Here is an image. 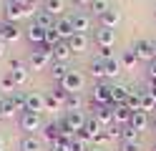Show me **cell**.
Returning a JSON list of instances; mask_svg holds the SVG:
<instances>
[{"instance_id": "d6986e66", "label": "cell", "mask_w": 156, "mask_h": 151, "mask_svg": "<svg viewBox=\"0 0 156 151\" xmlns=\"http://www.w3.org/2000/svg\"><path fill=\"white\" fill-rule=\"evenodd\" d=\"M20 151H43V141L33 134H25L20 138Z\"/></svg>"}, {"instance_id": "60d3db41", "label": "cell", "mask_w": 156, "mask_h": 151, "mask_svg": "<svg viewBox=\"0 0 156 151\" xmlns=\"http://www.w3.org/2000/svg\"><path fill=\"white\" fill-rule=\"evenodd\" d=\"M68 151H88V144H86V141H81V138H73V144H71V149Z\"/></svg>"}, {"instance_id": "6f0895ef", "label": "cell", "mask_w": 156, "mask_h": 151, "mask_svg": "<svg viewBox=\"0 0 156 151\" xmlns=\"http://www.w3.org/2000/svg\"><path fill=\"white\" fill-rule=\"evenodd\" d=\"M154 151H156V144H154Z\"/></svg>"}, {"instance_id": "f5cc1de1", "label": "cell", "mask_w": 156, "mask_h": 151, "mask_svg": "<svg viewBox=\"0 0 156 151\" xmlns=\"http://www.w3.org/2000/svg\"><path fill=\"white\" fill-rule=\"evenodd\" d=\"M51 151H66V149H61V146H51Z\"/></svg>"}, {"instance_id": "83f0119b", "label": "cell", "mask_w": 156, "mask_h": 151, "mask_svg": "<svg viewBox=\"0 0 156 151\" xmlns=\"http://www.w3.org/2000/svg\"><path fill=\"white\" fill-rule=\"evenodd\" d=\"M81 108H83L81 93H68V98H66V111H81Z\"/></svg>"}, {"instance_id": "5b68a950", "label": "cell", "mask_w": 156, "mask_h": 151, "mask_svg": "<svg viewBox=\"0 0 156 151\" xmlns=\"http://www.w3.org/2000/svg\"><path fill=\"white\" fill-rule=\"evenodd\" d=\"M18 124H20V128L28 131V134H33V131H38V128H43V126H45V124H43V118H41V113H33V111H23Z\"/></svg>"}, {"instance_id": "277c9868", "label": "cell", "mask_w": 156, "mask_h": 151, "mask_svg": "<svg viewBox=\"0 0 156 151\" xmlns=\"http://www.w3.org/2000/svg\"><path fill=\"white\" fill-rule=\"evenodd\" d=\"M91 103L108 106V103H111V83H103V81H98V83L91 88Z\"/></svg>"}, {"instance_id": "9c48e42d", "label": "cell", "mask_w": 156, "mask_h": 151, "mask_svg": "<svg viewBox=\"0 0 156 151\" xmlns=\"http://www.w3.org/2000/svg\"><path fill=\"white\" fill-rule=\"evenodd\" d=\"M111 111H113V121L119 126H126V124H131V116H133V111L126 106V103H108Z\"/></svg>"}, {"instance_id": "b9f144b4", "label": "cell", "mask_w": 156, "mask_h": 151, "mask_svg": "<svg viewBox=\"0 0 156 151\" xmlns=\"http://www.w3.org/2000/svg\"><path fill=\"white\" fill-rule=\"evenodd\" d=\"M111 141V136H108V128H103L101 134H96V138H93V144H108Z\"/></svg>"}, {"instance_id": "7402d4cb", "label": "cell", "mask_w": 156, "mask_h": 151, "mask_svg": "<svg viewBox=\"0 0 156 151\" xmlns=\"http://www.w3.org/2000/svg\"><path fill=\"white\" fill-rule=\"evenodd\" d=\"M131 126L136 131H146L151 126V121H149V113L146 111H133V116H131Z\"/></svg>"}, {"instance_id": "1f68e13d", "label": "cell", "mask_w": 156, "mask_h": 151, "mask_svg": "<svg viewBox=\"0 0 156 151\" xmlns=\"http://www.w3.org/2000/svg\"><path fill=\"white\" fill-rule=\"evenodd\" d=\"M121 68H123V66H121V58H116V56H113V58L106 60V76H119V73H121Z\"/></svg>"}, {"instance_id": "30bf717a", "label": "cell", "mask_w": 156, "mask_h": 151, "mask_svg": "<svg viewBox=\"0 0 156 151\" xmlns=\"http://www.w3.org/2000/svg\"><path fill=\"white\" fill-rule=\"evenodd\" d=\"M20 38V28L18 23H10V20H3L0 23V40H5V43H13V40Z\"/></svg>"}, {"instance_id": "9f6ffc18", "label": "cell", "mask_w": 156, "mask_h": 151, "mask_svg": "<svg viewBox=\"0 0 156 151\" xmlns=\"http://www.w3.org/2000/svg\"><path fill=\"white\" fill-rule=\"evenodd\" d=\"M88 151H101V149H88Z\"/></svg>"}, {"instance_id": "c3c4849f", "label": "cell", "mask_w": 156, "mask_h": 151, "mask_svg": "<svg viewBox=\"0 0 156 151\" xmlns=\"http://www.w3.org/2000/svg\"><path fill=\"white\" fill-rule=\"evenodd\" d=\"M15 3H20L23 8H33V0H15Z\"/></svg>"}, {"instance_id": "d6a6232c", "label": "cell", "mask_w": 156, "mask_h": 151, "mask_svg": "<svg viewBox=\"0 0 156 151\" xmlns=\"http://www.w3.org/2000/svg\"><path fill=\"white\" fill-rule=\"evenodd\" d=\"M154 108H156V98L149 93V91H141V111L149 113V111H154Z\"/></svg>"}, {"instance_id": "8992f818", "label": "cell", "mask_w": 156, "mask_h": 151, "mask_svg": "<svg viewBox=\"0 0 156 151\" xmlns=\"http://www.w3.org/2000/svg\"><path fill=\"white\" fill-rule=\"evenodd\" d=\"M83 83H86V78H83L81 70H68V76L61 81V86L68 91V93H81Z\"/></svg>"}, {"instance_id": "7bdbcfd3", "label": "cell", "mask_w": 156, "mask_h": 151, "mask_svg": "<svg viewBox=\"0 0 156 151\" xmlns=\"http://www.w3.org/2000/svg\"><path fill=\"white\" fill-rule=\"evenodd\" d=\"M98 58H103V60L113 58V48H98Z\"/></svg>"}, {"instance_id": "836d02e7", "label": "cell", "mask_w": 156, "mask_h": 151, "mask_svg": "<svg viewBox=\"0 0 156 151\" xmlns=\"http://www.w3.org/2000/svg\"><path fill=\"white\" fill-rule=\"evenodd\" d=\"M139 134H141V131H136L131 124L121 126V141H139Z\"/></svg>"}, {"instance_id": "9a60e30c", "label": "cell", "mask_w": 156, "mask_h": 151, "mask_svg": "<svg viewBox=\"0 0 156 151\" xmlns=\"http://www.w3.org/2000/svg\"><path fill=\"white\" fill-rule=\"evenodd\" d=\"M53 60H61V63H68V58L73 56V50H71V43L68 40H61V43H55L53 45Z\"/></svg>"}, {"instance_id": "db71d44e", "label": "cell", "mask_w": 156, "mask_h": 151, "mask_svg": "<svg viewBox=\"0 0 156 151\" xmlns=\"http://www.w3.org/2000/svg\"><path fill=\"white\" fill-rule=\"evenodd\" d=\"M154 58H156V40H154Z\"/></svg>"}, {"instance_id": "d590c367", "label": "cell", "mask_w": 156, "mask_h": 151, "mask_svg": "<svg viewBox=\"0 0 156 151\" xmlns=\"http://www.w3.org/2000/svg\"><path fill=\"white\" fill-rule=\"evenodd\" d=\"M61 40H63V38L58 35V30H55V28H48V30H45V43H43V45L53 48L55 43H61Z\"/></svg>"}, {"instance_id": "5bb4252c", "label": "cell", "mask_w": 156, "mask_h": 151, "mask_svg": "<svg viewBox=\"0 0 156 151\" xmlns=\"http://www.w3.org/2000/svg\"><path fill=\"white\" fill-rule=\"evenodd\" d=\"M43 136H45V141H48V144L53 146L55 141L63 136V126H61V121H53V124H45V126H43Z\"/></svg>"}, {"instance_id": "4fadbf2b", "label": "cell", "mask_w": 156, "mask_h": 151, "mask_svg": "<svg viewBox=\"0 0 156 151\" xmlns=\"http://www.w3.org/2000/svg\"><path fill=\"white\" fill-rule=\"evenodd\" d=\"M133 50H136V56L141 60H149V63L154 60V40H136Z\"/></svg>"}, {"instance_id": "ee69618b", "label": "cell", "mask_w": 156, "mask_h": 151, "mask_svg": "<svg viewBox=\"0 0 156 151\" xmlns=\"http://www.w3.org/2000/svg\"><path fill=\"white\" fill-rule=\"evenodd\" d=\"M8 63H10V70H15V68H28V66L23 63L20 58H10V60H8Z\"/></svg>"}, {"instance_id": "6da1fadb", "label": "cell", "mask_w": 156, "mask_h": 151, "mask_svg": "<svg viewBox=\"0 0 156 151\" xmlns=\"http://www.w3.org/2000/svg\"><path fill=\"white\" fill-rule=\"evenodd\" d=\"M61 126H63V134H78V131H83L86 126V116L81 111H66V116L61 118Z\"/></svg>"}, {"instance_id": "f6af8a7d", "label": "cell", "mask_w": 156, "mask_h": 151, "mask_svg": "<svg viewBox=\"0 0 156 151\" xmlns=\"http://www.w3.org/2000/svg\"><path fill=\"white\" fill-rule=\"evenodd\" d=\"M149 78H151V81H156V58L149 63Z\"/></svg>"}, {"instance_id": "4316f807", "label": "cell", "mask_w": 156, "mask_h": 151, "mask_svg": "<svg viewBox=\"0 0 156 151\" xmlns=\"http://www.w3.org/2000/svg\"><path fill=\"white\" fill-rule=\"evenodd\" d=\"M10 76L15 81V86H25L28 78H30V68H15V70H10Z\"/></svg>"}, {"instance_id": "3957f363", "label": "cell", "mask_w": 156, "mask_h": 151, "mask_svg": "<svg viewBox=\"0 0 156 151\" xmlns=\"http://www.w3.org/2000/svg\"><path fill=\"white\" fill-rule=\"evenodd\" d=\"M33 13H35L33 8H23L20 3H15V0H5V5H3V15H5V20H10V23H18L20 18L33 15Z\"/></svg>"}, {"instance_id": "f546056e", "label": "cell", "mask_w": 156, "mask_h": 151, "mask_svg": "<svg viewBox=\"0 0 156 151\" xmlns=\"http://www.w3.org/2000/svg\"><path fill=\"white\" fill-rule=\"evenodd\" d=\"M45 10H48V13H51L53 18L55 15H61L63 13V8H66V0H45V5H43Z\"/></svg>"}, {"instance_id": "8fae6325", "label": "cell", "mask_w": 156, "mask_h": 151, "mask_svg": "<svg viewBox=\"0 0 156 151\" xmlns=\"http://www.w3.org/2000/svg\"><path fill=\"white\" fill-rule=\"evenodd\" d=\"M71 23H73L76 33H86V30H91V15L86 13V10H76L71 15Z\"/></svg>"}, {"instance_id": "484cf974", "label": "cell", "mask_w": 156, "mask_h": 151, "mask_svg": "<svg viewBox=\"0 0 156 151\" xmlns=\"http://www.w3.org/2000/svg\"><path fill=\"white\" fill-rule=\"evenodd\" d=\"M139 60H141V58L136 56L133 48H129V50H123V53H121V66H123V68H133Z\"/></svg>"}, {"instance_id": "7a4b0ae2", "label": "cell", "mask_w": 156, "mask_h": 151, "mask_svg": "<svg viewBox=\"0 0 156 151\" xmlns=\"http://www.w3.org/2000/svg\"><path fill=\"white\" fill-rule=\"evenodd\" d=\"M51 50L53 48H48V45L35 48L30 53V70H45V68H51V63H53V53H51Z\"/></svg>"}, {"instance_id": "11a10c76", "label": "cell", "mask_w": 156, "mask_h": 151, "mask_svg": "<svg viewBox=\"0 0 156 151\" xmlns=\"http://www.w3.org/2000/svg\"><path fill=\"white\" fill-rule=\"evenodd\" d=\"M154 131H156V118H154Z\"/></svg>"}, {"instance_id": "816d5d0a", "label": "cell", "mask_w": 156, "mask_h": 151, "mask_svg": "<svg viewBox=\"0 0 156 151\" xmlns=\"http://www.w3.org/2000/svg\"><path fill=\"white\" fill-rule=\"evenodd\" d=\"M0 151H5V141H3V136H0Z\"/></svg>"}, {"instance_id": "cb8c5ba5", "label": "cell", "mask_w": 156, "mask_h": 151, "mask_svg": "<svg viewBox=\"0 0 156 151\" xmlns=\"http://www.w3.org/2000/svg\"><path fill=\"white\" fill-rule=\"evenodd\" d=\"M129 101V86H111V103H126Z\"/></svg>"}, {"instance_id": "ab89813d", "label": "cell", "mask_w": 156, "mask_h": 151, "mask_svg": "<svg viewBox=\"0 0 156 151\" xmlns=\"http://www.w3.org/2000/svg\"><path fill=\"white\" fill-rule=\"evenodd\" d=\"M119 151H141L139 141H121V149Z\"/></svg>"}, {"instance_id": "f907efd6", "label": "cell", "mask_w": 156, "mask_h": 151, "mask_svg": "<svg viewBox=\"0 0 156 151\" xmlns=\"http://www.w3.org/2000/svg\"><path fill=\"white\" fill-rule=\"evenodd\" d=\"M5 118V111H3V103H0V121Z\"/></svg>"}, {"instance_id": "ffe728a7", "label": "cell", "mask_w": 156, "mask_h": 151, "mask_svg": "<svg viewBox=\"0 0 156 151\" xmlns=\"http://www.w3.org/2000/svg\"><path fill=\"white\" fill-rule=\"evenodd\" d=\"M98 20H101V25H106V28H116V25H119V20H121V10L119 8H108Z\"/></svg>"}, {"instance_id": "e575fe53", "label": "cell", "mask_w": 156, "mask_h": 151, "mask_svg": "<svg viewBox=\"0 0 156 151\" xmlns=\"http://www.w3.org/2000/svg\"><path fill=\"white\" fill-rule=\"evenodd\" d=\"M88 8L93 10V15H98V18H101L111 5H108V0H91V5H88Z\"/></svg>"}, {"instance_id": "e0dca14e", "label": "cell", "mask_w": 156, "mask_h": 151, "mask_svg": "<svg viewBox=\"0 0 156 151\" xmlns=\"http://www.w3.org/2000/svg\"><path fill=\"white\" fill-rule=\"evenodd\" d=\"M55 30H58V35H61L63 40H71V38L76 35L71 18H58V20H55Z\"/></svg>"}, {"instance_id": "603a6c76", "label": "cell", "mask_w": 156, "mask_h": 151, "mask_svg": "<svg viewBox=\"0 0 156 151\" xmlns=\"http://www.w3.org/2000/svg\"><path fill=\"white\" fill-rule=\"evenodd\" d=\"M48 70H51V76H53V78L58 81V83H61V81H63V78L68 76V70H71V68H68V63H61V60H53Z\"/></svg>"}, {"instance_id": "52a82bcc", "label": "cell", "mask_w": 156, "mask_h": 151, "mask_svg": "<svg viewBox=\"0 0 156 151\" xmlns=\"http://www.w3.org/2000/svg\"><path fill=\"white\" fill-rule=\"evenodd\" d=\"M91 111H93V118L98 121L103 128H108V126H113V124H116V121H113V111H111V106H98V103H91Z\"/></svg>"}, {"instance_id": "2e32d148", "label": "cell", "mask_w": 156, "mask_h": 151, "mask_svg": "<svg viewBox=\"0 0 156 151\" xmlns=\"http://www.w3.org/2000/svg\"><path fill=\"white\" fill-rule=\"evenodd\" d=\"M25 111H33V113L45 111V96L38 93V91H30V93H28V108Z\"/></svg>"}, {"instance_id": "bcb514c9", "label": "cell", "mask_w": 156, "mask_h": 151, "mask_svg": "<svg viewBox=\"0 0 156 151\" xmlns=\"http://www.w3.org/2000/svg\"><path fill=\"white\" fill-rule=\"evenodd\" d=\"M146 91H149V93L156 98V81H151V83H149V88H146Z\"/></svg>"}, {"instance_id": "ba28073f", "label": "cell", "mask_w": 156, "mask_h": 151, "mask_svg": "<svg viewBox=\"0 0 156 151\" xmlns=\"http://www.w3.org/2000/svg\"><path fill=\"white\" fill-rule=\"evenodd\" d=\"M93 38H96V43H98V48H113V43H116V30L101 25L98 30H96Z\"/></svg>"}, {"instance_id": "f1b7e54d", "label": "cell", "mask_w": 156, "mask_h": 151, "mask_svg": "<svg viewBox=\"0 0 156 151\" xmlns=\"http://www.w3.org/2000/svg\"><path fill=\"white\" fill-rule=\"evenodd\" d=\"M91 76L93 78H103L106 76V60L103 58H93L91 60Z\"/></svg>"}, {"instance_id": "f35d334b", "label": "cell", "mask_w": 156, "mask_h": 151, "mask_svg": "<svg viewBox=\"0 0 156 151\" xmlns=\"http://www.w3.org/2000/svg\"><path fill=\"white\" fill-rule=\"evenodd\" d=\"M0 103H3V111H5V116H13L15 113V106H13V101H10V96H5V98H0Z\"/></svg>"}, {"instance_id": "681fc988", "label": "cell", "mask_w": 156, "mask_h": 151, "mask_svg": "<svg viewBox=\"0 0 156 151\" xmlns=\"http://www.w3.org/2000/svg\"><path fill=\"white\" fill-rule=\"evenodd\" d=\"M5 45H8V43H5V40H0V58H3V56H5Z\"/></svg>"}, {"instance_id": "7dc6e473", "label": "cell", "mask_w": 156, "mask_h": 151, "mask_svg": "<svg viewBox=\"0 0 156 151\" xmlns=\"http://www.w3.org/2000/svg\"><path fill=\"white\" fill-rule=\"evenodd\" d=\"M73 5H78V8H86V5H91V0H73Z\"/></svg>"}, {"instance_id": "74e56055", "label": "cell", "mask_w": 156, "mask_h": 151, "mask_svg": "<svg viewBox=\"0 0 156 151\" xmlns=\"http://www.w3.org/2000/svg\"><path fill=\"white\" fill-rule=\"evenodd\" d=\"M45 108H48V111H61L63 103H61V101H58L53 93H48V96H45Z\"/></svg>"}, {"instance_id": "ac0fdd59", "label": "cell", "mask_w": 156, "mask_h": 151, "mask_svg": "<svg viewBox=\"0 0 156 151\" xmlns=\"http://www.w3.org/2000/svg\"><path fill=\"white\" fill-rule=\"evenodd\" d=\"M33 23L35 25H41V28H55V20H53V15L51 13H48V10L43 8V10H35V13H33Z\"/></svg>"}, {"instance_id": "44dd1931", "label": "cell", "mask_w": 156, "mask_h": 151, "mask_svg": "<svg viewBox=\"0 0 156 151\" xmlns=\"http://www.w3.org/2000/svg\"><path fill=\"white\" fill-rule=\"evenodd\" d=\"M68 43H71L73 53H86V50H88V35H86V33H76Z\"/></svg>"}, {"instance_id": "680465c9", "label": "cell", "mask_w": 156, "mask_h": 151, "mask_svg": "<svg viewBox=\"0 0 156 151\" xmlns=\"http://www.w3.org/2000/svg\"><path fill=\"white\" fill-rule=\"evenodd\" d=\"M154 111H156V108H154Z\"/></svg>"}, {"instance_id": "8d00e7d4", "label": "cell", "mask_w": 156, "mask_h": 151, "mask_svg": "<svg viewBox=\"0 0 156 151\" xmlns=\"http://www.w3.org/2000/svg\"><path fill=\"white\" fill-rule=\"evenodd\" d=\"M0 88H3V91H5V93H8V96H10V93H13V91L18 88V86H15V81H13V76H10V73H5L3 78H0Z\"/></svg>"}, {"instance_id": "d4e9b609", "label": "cell", "mask_w": 156, "mask_h": 151, "mask_svg": "<svg viewBox=\"0 0 156 151\" xmlns=\"http://www.w3.org/2000/svg\"><path fill=\"white\" fill-rule=\"evenodd\" d=\"M10 101H13V106L20 111V113L28 108V93H25V91H13V93H10Z\"/></svg>"}, {"instance_id": "4dcf8cb0", "label": "cell", "mask_w": 156, "mask_h": 151, "mask_svg": "<svg viewBox=\"0 0 156 151\" xmlns=\"http://www.w3.org/2000/svg\"><path fill=\"white\" fill-rule=\"evenodd\" d=\"M126 106H129L131 111H141V91L129 88V101H126Z\"/></svg>"}, {"instance_id": "7c38bea8", "label": "cell", "mask_w": 156, "mask_h": 151, "mask_svg": "<svg viewBox=\"0 0 156 151\" xmlns=\"http://www.w3.org/2000/svg\"><path fill=\"white\" fill-rule=\"evenodd\" d=\"M25 38H28L30 45H43L45 43V28L30 23V28H25Z\"/></svg>"}]
</instances>
